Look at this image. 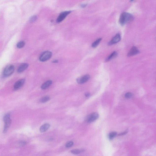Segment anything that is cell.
Returning a JSON list of instances; mask_svg holds the SVG:
<instances>
[{
	"label": "cell",
	"instance_id": "cell-1",
	"mask_svg": "<svg viewBox=\"0 0 156 156\" xmlns=\"http://www.w3.org/2000/svg\"><path fill=\"white\" fill-rule=\"evenodd\" d=\"M134 19L133 16L127 12H123L121 14L119 19V22L121 25H125Z\"/></svg>",
	"mask_w": 156,
	"mask_h": 156
},
{
	"label": "cell",
	"instance_id": "cell-2",
	"mask_svg": "<svg viewBox=\"0 0 156 156\" xmlns=\"http://www.w3.org/2000/svg\"><path fill=\"white\" fill-rule=\"evenodd\" d=\"M3 121L5 124L4 132L5 133L7 131L11 124V115L10 114L8 113L5 115L3 118Z\"/></svg>",
	"mask_w": 156,
	"mask_h": 156
},
{
	"label": "cell",
	"instance_id": "cell-3",
	"mask_svg": "<svg viewBox=\"0 0 156 156\" xmlns=\"http://www.w3.org/2000/svg\"><path fill=\"white\" fill-rule=\"evenodd\" d=\"M15 70V67L12 65H9L5 68L3 70V75L4 77H7L13 73Z\"/></svg>",
	"mask_w": 156,
	"mask_h": 156
},
{
	"label": "cell",
	"instance_id": "cell-4",
	"mask_svg": "<svg viewBox=\"0 0 156 156\" xmlns=\"http://www.w3.org/2000/svg\"><path fill=\"white\" fill-rule=\"evenodd\" d=\"M52 55L51 52L49 51H46L42 53L39 57L40 61L41 62H45L49 60Z\"/></svg>",
	"mask_w": 156,
	"mask_h": 156
},
{
	"label": "cell",
	"instance_id": "cell-5",
	"mask_svg": "<svg viewBox=\"0 0 156 156\" xmlns=\"http://www.w3.org/2000/svg\"><path fill=\"white\" fill-rule=\"evenodd\" d=\"M71 13V11H65L61 13L57 19V22L58 23L61 22Z\"/></svg>",
	"mask_w": 156,
	"mask_h": 156
},
{
	"label": "cell",
	"instance_id": "cell-6",
	"mask_svg": "<svg viewBox=\"0 0 156 156\" xmlns=\"http://www.w3.org/2000/svg\"><path fill=\"white\" fill-rule=\"evenodd\" d=\"M121 37L120 33H117L113 37L111 40L108 43L109 46H111L112 45L116 44L121 41Z\"/></svg>",
	"mask_w": 156,
	"mask_h": 156
},
{
	"label": "cell",
	"instance_id": "cell-7",
	"mask_svg": "<svg viewBox=\"0 0 156 156\" xmlns=\"http://www.w3.org/2000/svg\"><path fill=\"white\" fill-rule=\"evenodd\" d=\"M99 117V115L97 112H94L88 116L87 121L88 122L90 123L94 122Z\"/></svg>",
	"mask_w": 156,
	"mask_h": 156
},
{
	"label": "cell",
	"instance_id": "cell-8",
	"mask_svg": "<svg viewBox=\"0 0 156 156\" xmlns=\"http://www.w3.org/2000/svg\"><path fill=\"white\" fill-rule=\"evenodd\" d=\"M90 75H86L84 76L78 78L77 79V82L79 84H83L85 83L90 79Z\"/></svg>",
	"mask_w": 156,
	"mask_h": 156
},
{
	"label": "cell",
	"instance_id": "cell-9",
	"mask_svg": "<svg viewBox=\"0 0 156 156\" xmlns=\"http://www.w3.org/2000/svg\"><path fill=\"white\" fill-rule=\"evenodd\" d=\"M139 53V51L137 47H133L130 50L127 54L128 57H131L138 54Z\"/></svg>",
	"mask_w": 156,
	"mask_h": 156
},
{
	"label": "cell",
	"instance_id": "cell-10",
	"mask_svg": "<svg viewBox=\"0 0 156 156\" xmlns=\"http://www.w3.org/2000/svg\"><path fill=\"white\" fill-rule=\"evenodd\" d=\"M25 81V79H20L18 81H16L14 85V88L15 90H17L19 89L23 85Z\"/></svg>",
	"mask_w": 156,
	"mask_h": 156
},
{
	"label": "cell",
	"instance_id": "cell-11",
	"mask_svg": "<svg viewBox=\"0 0 156 156\" xmlns=\"http://www.w3.org/2000/svg\"><path fill=\"white\" fill-rule=\"evenodd\" d=\"M29 65L28 63H24L20 65L17 70V71L18 73H21L25 71L28 68Z\"/></svg>",
	"mask_w": 156,
	"mask_h": 156
},
{
	"label": "cell",
	"instance_id": "cell-12",
	"mask_svg": "<svg viewBox=\"0 0 156 156\" xmlns=\"http://www.w3.org/2000/svg\"><path fill=\"white\" fill-rule=\"evenodd\" d=\"M52 84V81L51 80H48L46 81L41 86V88L43 90H44L49 87Z\"/></svg>",
	"mask_w": 156,
	"mask_h": 156
},
{
	"label": "cell",
	"instance_id": "cell-13",
	"mask_svg": "<svg viewBox=\"0 0 156 156\" xmlns=\"http://www.w3.org/2000/svg\"><path fill=\"white\" fill-rule=\"evenodd\" d=\"M50 126V125L49 124H45L41 126L40 130L41 132H45L48 129Z\"/></svg>",
	"mask_w": 156,
	"mask_h": 156
},
{
	"label": "cell",
	"instance_id": "cell-14",
	"mask_svg": "<svg viewBox=\"0 0 156 156\" xmlns=\"http://www.w3.org/2000/svg\"><path fill=\"white\" fill-rule=\"evenodd\" d=\"M117 54L118 53L117 52L114 51L112 52V53L111 54L107 57V59L106 60V62H108V61H110V60L116 58L117 56Z\"/></svg>",
	"mask_w": 156,
	"mask_h": 156
},
{
	"label": "cell",
	"instance_id": "cell-15",
	"mask_svg": "<svg viewBox=\"0 0 156 156\" xmlns=\"http://www.w3.org/2000/svg\"><path fill=\"white\" fill-rule=\"evenodd\" d=\"M101 38H100L96 40L95 41L93 42L92 44V47L93 48H95L97 47L100 43L101 41L102 40Z\"/></svg>",
	"mask_w": 156,
	"mask_h": 156
},
{
	"label": "cell",
	"instance_id": "cell-16",
	"mask_svg": "<svg viewBox=\"0 0 156 156\" xmlns=\"http://www.w3.org/2000/svg\"><path fill=\"white\" fill-rule=\"evenodd\" d=\"M50 99L49 97L48 96H46L43 97L41 98L40 102L42 103H44L48 102Z\"/></svg>",
	"mask_w": 156,
	"mask_h": 156
},
{
	"label": "cell",
	"instance_id": "cell-17",
	"mask_svg": "<svg viewBox=\"0 0 156 156\" xmlns=\"http://www.w3.org/2000/svg\"><path fill=\"white\" fill-rule=\"evenodd\" d=\"M83 151L82 149H75L71 151V153L74 154H78Z\"/></svg>",
	"mask_w": 156,
	"mask_h": 156
},
{
	"label": "cell",
	"instance_id": "cell-18",
	"mask_svg": "<svg viewBox=\"0 0 156 156\" xmlns=\"http://www.w3.org/2000/svg\"><path fill=\"white\" fill-rule=\"evenodd\" d=\"M25 43L24 41H21L17 43L16 47L18 48H21L23 47L25 45Z\"/></svg>",
	"mask_w": 156,
	"mask_h": 156
},
{
	"label": "cell",
	"instance_id": "cell-19",
	"mask_svg": "<svg viewBox=\"0 0 156 156\" xmlns=\"http://www.w3.org/2000/svg\"><path fill=\"white\" fill-rule=\"evenodd\" d=\"M117 134V133L116 132H112L110 133L109 136L110 140H112L115 137V136H116Z\"/></svg>",
	"mask_w": 156,
	"mask_h": 156
},
{
	"label": "cell",
	"instance_id": "cell-20",
	"mask_svg": "<svg viewBox=\"0 0 156 156\" xmlns=\"http://www.w3.org/2000/svg\"><path fill=\"white\" fill-rule=\"evenodd\" d=\"M132 96V93H130V92L126 93L125 95V97L126 98H131Z\"/></svg>",
	"mask_w": 156,
	"mask_h": 156
},
{
	"label": "cell",
	"instance_id": "cell-21",
	"mask_svg": "<svg viewBox=\"0 0 156 156\" xmlns=\"http://www.w3.org/2000/svg\"><path fill=\"white\" fill-rule=\"evenodd\" d=\"M37 16H36V15H34V16H31L30 18V22H34L37 20Z\"/></svg>",
	"mask_w": 156,
	"mask_h": 156
},
{
	"label": "cell",
	"instance_id": "cell-22",
	"mask_svg": "<svg viewBox=\"0 0 156 156\" xmlns=\"http://www.w3.org/2000/svg\"><path fill=\"white\" fill-rule=\"evenodd\" d=\"M73 144L74 143L72 141H69L66 143V147L67 148L71 147L72 146Z\"/></svg>",
	"mask_w": 156,
	"mask_h": 156
},
{
	"label": "cell",
	"instance_id": "cell-23",
	"mask_svg": "<svg viewBox=\"0 0 156 156\" xmlns=\"http://www.w3.org/2000/svg\"><path fill=\"white\" fill-rule=\"evenodd\" d=\"M127 131H126L124 132L121 133L119 135H125V134H126V133H127Z\"/></svg>",
	"mask_w": 156,
	"mask_h": 156
},
{
	"label": "cell",
	"instance_id": "cell-24",
	"mask_svg": "<svg viewBox=\"0 0 156 156\" xmlns=\"http://www.w3.org/2000/svg\"><path fill=\"white\" fill-rule=\"evenodd\" d=\"M90 95V93H85V96L87 97L89 96Z\"/></svg>",
	"mask_w": 156,
	"mask_h": 156
},
{
	"label": "cell",
	"instance_id": "cell-25",
	"mask_svg": "<svg viewBox=\"0 0 156 156\" xmlns=\"http://www.w3.org/2000/svg\"><path fill=\"white\" fill-rule=\"evenodd\" d=\"M25 144H26V143H25V142L22 141L20 143V144H21V145H25Z\"/></svg>",
	"mask_w": 156,
	"mask_h": 156
},
{
	"label": "cell",
	"instance_id": "cell-26",
	"mask_svg": "<svg viewBox=\"0 0 156 156\" xmlns=\"http://www.w3.org/2000/svg\"><path fill=\"white\" fill-rule=\"evenodd\" d=\"M86 6L87 5L86 4H82L80 5V6H81V7L82 8L85 7H86Z\"/></svg>",
	"mask_w": 156,
	"mask_h": 156
},
{
	"label": "cell",
	"instance_id": "cell-27",
	"mask_svg": "<svg viewBox=\"0 0 156 156\" xmlns=\"http://www.w3.org/2000/svg\"><path fill=\"white\" fill-rule=\"evenodd\" d=\"M58 62V61L57 60H55L53 61V62H54V63H57Z\"/></svg>",
	"mask_w": 156,
	"mask_h": 156
}]
</instances>
